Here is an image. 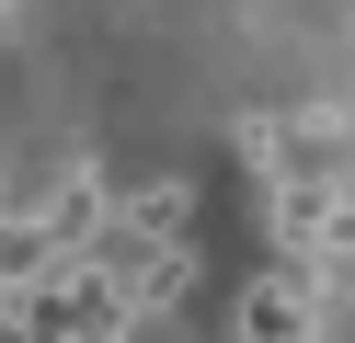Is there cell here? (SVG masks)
Listing matches in <instances>:
<instances>
[{"label":"cell","instance_id":"1","mask_svg":"<svg viewBox=\"0 0 355 343\" xmlns=\"http://www.w3.org/2000/svg\"><path fill=\"white\" fill-rule=\"evenodd\" d=\"M230 332H241V343H321V286H309L298 263L252 274V286H241V309H230Z\"/></svg>","mask_w":355,"mask_h":343},{"label":"cell","instance_id":"2","mask_svg":"<svg viewBox=\"0 0 355 343\" xmlns=\"http://www.w3.org/2000/svg\"><path fill=\"white\" fill-rule=\"evenodd\" d=\"M0 343H35V332H24V309H12V297H0Z\"/></svg>","mask_w":355,"mask_h":343},{"label":"cell","instance_id":"3","mask_svg":"<svg viewBox=\"0 0 355 343\" xmlns=\"http://www.w3.org/2000/svg\"><path fill=\"white\" fill-rule=\"evenodd\" d=\"M321 286H332V297H355V263H344V274H321Z\"/></svg>","mask_w":355,"mask_h":343},{"label":"cell","instance_id":"4","mask_svg":"<svg viewBox=\"0 0 355 343\" xmlns=\"http://www.w3.org/2000/svg\"><path fill=\"white\" fill-rule=\"evenodd\" d=\"M0 12H12V0H0Z\"/></svg>","mask_w":355,"mask_h":343}]
</instances>
